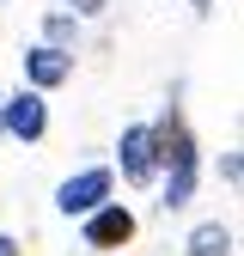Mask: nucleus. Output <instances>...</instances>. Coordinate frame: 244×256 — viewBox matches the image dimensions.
<instances>
[{
	"label": "nucleus",
	"instance_id": "1",
	"mask_svg": "<svg viewBox=\"0 0 244 256\" xmlns=\"http://www.w3.org/2000/svg\"><path fill=\"white\" fill-rule=\"evenodd\" d=\"M152 146H159V165H165V208H183L196 196V140H190V122L177 110L159 116L152 128Z\"/></svg>",
	"mask_w": 244,
	"mask_h": 256
},
{
	"label": "nucleus",
	"instance_id": "3",
	"mask_svg": "<svg viewBox=\"0 0 244 256\" xmlns=\"http://www.w3.org/2000/svg\"><path fill=\"white\" fill-rule=\"evenodd\" d=\"M80 220H86V244L92 250H116V244L134 238V214L122 208V202H110V196L92 208V214H80Z\"/></svg>",
	"mask_w": 244,
	"mask_h": 256
},
{
	"label": "nucleus",
	"instance_id": "12",
	"mask_svg": "<svg viewBox=\"0 0 244 256\" xmlns=\"http://www.w3.org/2000/svg\"><path fill=\"white\" fill-rule=\"evenodd\" d=\"M0 134H6V128H0Z\"/></svg>",
	"mask_w": 244,
	"mask_h": 256
},
{
	"label": "nucleus",
	"instance_id": "5",
	"mask_svg": "<svg viewBox=\"0 0 244 256\" xmlns=\"http://www.w3.org/2000/svg\"><path fill=\"white\" fill-rule=\"evenodd\" d=\"M110 183H116V177H110L104 165H92V171H80V177H68V183L55 189V208L68 214V220H74V214H92V208L110 196Z\"/></svg>",
	"mask_w": 244,
	"mask_h": 256
},
{
	"label": "nucleus",
	"instance_id": "7",
	"mask_svg": "<svg viewBox=\"0 0 244 256\" xmlns=\"http://www.w3.org/2000/svg\"><path fill=\"white\" fill-rule=\"evenodd\" d=\"M190 256H232V232L220 226V220L196 226V232H190Z\"/></svg>",
	"mask_w": 244,
	"mask_h": 256
},
{
	"label": "nucleus",
	"instance_id": "10",
	"mask_svg": "<svg viewBox=\"0 0 244 256\" xmlns=\"http://www.w3.org/2000/svg\"><path fill=\"white\" fill-rule=\"evenodd\" d=\"M0 256H18V244H12V238H6V232H0Z\"/></svg>",
	"mask_w": 244,
	"mask_h": 256
},
{
	"label": "nucleus",
	"instance_id": "6",
	"mask_svg": "<svg viewBox=\"0 0 244 256\" xmlns=\"http://www.w3.org/2000/svg\"><path fill=\"white\" fill-rule=\"evenodd\" d=\"M68 74H74V55L61 49V43H37V49L24 55V80L37 86V92H49V86H61Z\"/></svg>",
	"mask_w": 244,
	"mask_h": 256
},
{
	"label": "nucleus",
	"instance_id": "11",
	"mask_svg": "<svg viewBox=\"0 0 244 256\" xmlns=\"http://www.w3.org/2000/svg\"><path fill=\"white\" fill-rule=\"evenodd\" d=\"M208 6H214V0H196V12H208Z\"/></svg>",
	"mask_w": 244,
	"mask_h": 256
},
{
	"label": "nucleus",
	"instance_id": "8",
	"mask_svg": "<svg viewBox=\"0 0 244 256\" xmlns=\"http://www.w3.org/2000/svg\"><path fill=\"white\" fill-rule=\"evenodd\" d=\"M68 37H74V18L55 12V18H49V43H68Z\"/></svg>",
	"mask_w": 244,
	"mask_h": 256
},
{
	"label": "nucleus",
	"instance_id": "9",
	"mask_svg": "<svg viewBox=\"0 0 244 256\" xmlns=\"http://www.w3.org/2000/svg\"><path fill=\"white\" fill-rule=\"evenodd\" d=\"M104 6H110V0H74V12H80V18H92V12H104Z\"/></svg>",
	"mask_w": 244,
	"mask_h": 256
},
{
	"label": "nucleus",
	"instance_id": "2",
	"mask_svg": "<svg viewBox=\"0 0 244 256\" xmlns=\"http://www.w3.org/2000/svg\"><path fill=\"white\" fill-rule=\"evenodd\" d=\"M116 165H122V177H128V183H152V177H159V146H152V128H146V122L122 128Z\"/></svg>",
	"mask_w": 244,
	"mask_h": 256
},
{
	"label": "nucleus",
	"instance_id": "4",
	"mask_svg": "<svg viewBox=\"0 0 244 256\" xmlns=\"http://www.w3.org/2000/svg\"><path fill=\"white\" fill-rule=\"evenodd\" d=\"M0 128L18 140H43V128H49V110H43V92L30 86V92H12V98H0Z\"/></svg>",
	"mask_w": 244,
	"mask_h": 256
}]
</instances>
